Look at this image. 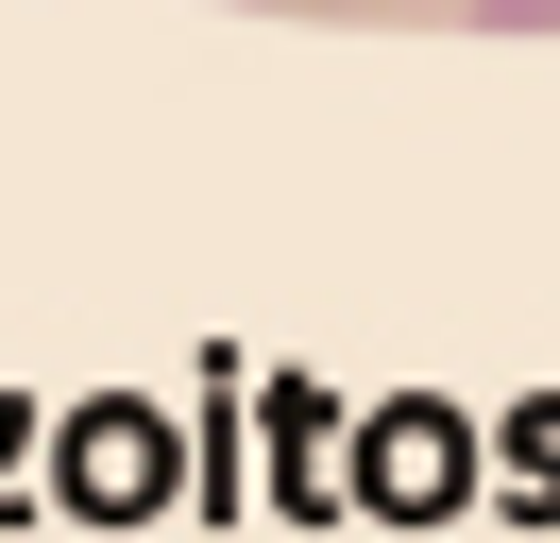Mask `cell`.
Segmentation results:
<instances>
[{
  "label": "cell",
  "instance_id": "1",
  "mask_svg": "<svg viewBox=\"0 0 560 543\" xmlns=\"http://www.w3.org/2000/svg\"><path fill=\"white\" fill-rule=\"evenodd\" d=\"M476 34H560V0H476Z\"/></svg>",
  "mask_w": 560,
  "mask_h": 543
}]
</instances>
